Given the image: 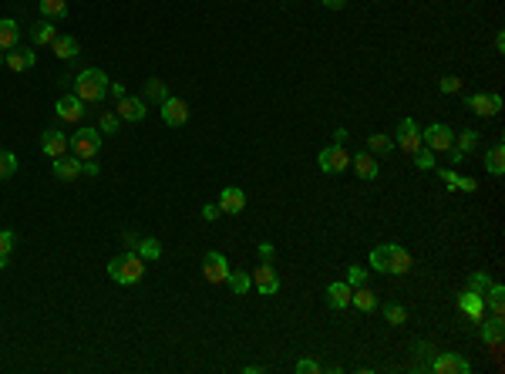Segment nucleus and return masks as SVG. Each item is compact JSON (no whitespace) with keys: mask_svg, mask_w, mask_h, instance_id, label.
I'll return each mask as SVG.
<instances>
[{"mask_svg":"<svg viewBox=\"0 0 505 374\" xmlns=\"http://www.w3.org/2000/svg\"><path fill=\"white\" fill-rule=\"evenodd\" d=\"M145 101L142 98H132V95H125V98H118L115 105V115L121 119V122H142L145 119Z\"/></svg>","mask_w":505,"mask_h":374,"instance_id":"nucleus-12","label":"nucleus"},{"mask_svg":"<svg viewBox=\"0 0 505 374\" xmlns=\"http://www.w3.org/2000/svg\"><path fill=\"white\" fill-rule=\"evenodd\" d=\"M38 7L47 21H61V17L68 14V0H40Z\"/></svg>","mask_w":505,"mask_h":374,"instance_id":"nucleus-32","label":"nucleus"},{"mask_svg":"<svg viewBox=\"0 0 505 374\" xmlns=\"http://www.w3.org/2000/svg\"><path fill=\"white\" fill-rule=\"evenodd\" d=\"M14 172H17V155L14 152H0V179H7Z\"/></svg>","mask_w":505,"mask_h":374,"instance_id":"nucleus-40","label":"nucleus"},{"mask_svg":"<svg viewBox=\"0 0 505 374\" xmlns=\"http://www.w3.org/2000/svg\"><path fill=\"white\" fill-rule=\"evenodd\" d=\"M408 155H415L418 149H421V128H418V122L415 119H401V125H397V138H394Z\"/></svg>","mask_w":505,"mask_h":374,"instance_id":"nucleus-8","label":"nucleus"},{"mask_svg":"<svg viewBox=\"0 0 505 374\" xmlns=\"http://www.w3.org/2000/svg\"><path fill=\"white\" fill-rule=\"evenodd\" d=\"M219 216H223L219 203H206V206H202V219H206V223H216Z\"/></svg>","mask_w":505,"mask_h":374,"instance_id":"nucleus-44","label":"nucleus"},{"mask_svg":"<svg viewBox=\"0 0 505 374\" xmlns=\"http://www.w3.org/2000/svg\"><path fill=\"white\" fill-rule=\"evenodd\" d=\"M371 270L391 273V243H381V247L371 249Z\"/></svg>","mask_w":505,"mask_h":374,"instance_id":"nucleus-27","label":"nucleus"},{"mask_svg":"<svg viewBox=\"0 0 505 374\" xmlns=\"http://www.w3.org/2000/svg\"><path fill=\"white\" fill-rule=\"evenodd\" d=\"M3 64L10 68V71H27V68H34L38 64V54L34 51H27V47H10V54H3Z\"/></svg>","mask_w":505,"mask_h":374,"instance_id":"nucleus-14","label":"nucleus"},{"mask_svg":"<svg viewBox=\"0 0 505 374\" xmlns=\"http://www.w3.org/2000/svg\"><path fill=\"white\" fill-rule=\"evenodd\" d=\"M350 303H354L357 310H367V314H371V310L378 307V297H374V290H367V284H364V287H354V290H350Z\"/></svg>","mask_w":505,"mask_h":374,"instance_id":"nucleus-25","label":"nucleus"},{"mask_svg":"<svg viewBox=\"0 0 505 374\" xmlns=\"http://www.w3.org/2000/svg\"><path fill=\"white\" fill-rule=\"evenodd\" d=\"M14 243H17V236H14L10 229H0V253H10Z\"/></svg>","mask_w":505,"mask_h":374,"instance_id":"nucleus-45","label":"nucleus"},{"mask_svg":"<svg viewBox=\"0 0 505 374\" xmlns=\"http://www.w3.org/2000/svg\"><path fill=\"white\" fill-rule=\"evenodd\" d=\"M438 88H441L445 95H458V91H462V78H455V75H445V78L438 82Z\"/></svg>","mask_w":505,"mask_h":374,"instance_id":"nucleus-42","label":"nucleus"},{"mask_svg":"<svg viewBox=\"0 0 505 374\" xmlns=\"http://www.w3.org/2000/svg\"><path fill=\"white\" fill-rule=\"evenodd\" d=\"M455 149H458V152H475V149H478V132H475V128H465V132H458V135H455Z\"/></svg>","mask_w":505,"mask_h":374,"instance_id":"nucleus-35","label":"nucleus"},{"mask_svg":"<svg viewBox=\"0 0 505 374\" xmlns=\"http://www.w3.org/2000/svg\"><path fill=\"white\" fill-rule=\"evenodd\" d=\"M54 175H58L61 182H75L81 175V159L78 155H61V159H54Z\"/></svg>","mask_w":505,"mask_h":374,"instance_id":"nucleus-19","label":"nucleus"},{"mask_svg":"<svg viewBox=\"0 0 505 374\" xmlns=\"http://www.w3.org/2000/svg\"><path fill=\"white\" fill-rule=\"evenodd\" d=\"M350 166H354V172H357L360 179H378V175H381V166H378V159H374L371 152H357V155L350 159Z\"/></svg>","mask_w":505,"mask_h":374,"instance_id":"nucleus-20","label":"nucleus"},{"mask_svg":"<svg viewBox=\"0 0 505 374\" xmlns=\"http://www.w3.org/2000/svg\"><path fill=\"white\" fill-rule=\"evenodd\" d=\"M0 64H3V54H0Z\"/></svg>","mask_w":505,"mask_h":374,"instance_id":"nucleus-53","label":"nucleus"},{"mask_svg":"<svg viewBox=\"0 0 505 374\" xmlns=\"http://www.w3.org/2000/svg\"><path fill=\"white\" fill-rule=\"evenodd\" d=\"M350 284H330L327 287V303L334 307V310H344V307H350Z\"/></svg>","mask_w":505,"mask_h":374,"instance_id":"nucleus-23","label":"nucleus"},{"mask_svg":"<svg viewBox=\"0 0 505 374\" xmlns=\"http://www.w3.org/2000/svg\"><path fill=\"white\" fill-rule=\"evenodd\" d=\"M202 273H206L209 284H226V277H230V260H226L223 253L209 249L206 260H202Z\"/></svg>","mask_w":505,"mask_h":374,"instance_id":"nucleus-7","label":"nucleus"},{"mask_svg":"<svg viewBox=\"0 0 505 374\" xmlns=\"http://www.w3.org/2000/svg\"><path fill=\"white\" fill-rule=\"evenodd\" d=\"M489 287H492V277H489V273H471V277H468V290H475V293L485 297Z\"/></svg>","mask_w":505,"mask_h":374,"instance_id":"nucleus-38","label":"nucleus"},{"mask_svg":"<svg viewBox=\"0 0 505 374\" xmlns=\"http://www.w3.org/2000/svg\"><path fill=\"white\" fill-rule=\"evenodd\" d=\"M384 321L394 324V327H401V324L408 321V310H404L401 303H394V300H391V303H384Z\"/></svg>","mask_w":505,"mask_h":374,"instance_id":"nucleus-37","label":"nucleus"},{"mask_svg":"<svg viewBox=\"0 0 505 374\" xmlns=\"http://www.w3.org/2000/svg\"><path fill=\"white\" fill-rule=\"evenodd\" d=\"M468 108L478 115V119H492V115H499L502 112V98L499 95H468Z\"/></svg>","mask_w":505,"mask_h":374,"instance_id":"nucleus-10","label":"nucleus"},{"mask_svg":"<svg viewBox=\"0 0 505 374\" xmlns=\"http://www.w3.org/2000/svg\"><path fill=\"white\" fill-rule=\"evenodd\" d=\"M226 287H230L236 297H243V293L253 287V277H249V273H243V270H230V277H226Z\"/></svg>","mask_w":505,"mask_h":374,"instance_id":"nucleus-31","label":"nucleus"},{"mask_svg":"<svg viewBox=\"0 0 505 374\" xmlns=\"http://www.w3.org/2000/svg\"><path fill=\"white\" fill-rule=\"evenodd\" d=\"M421 145H428L431 152H448L455 145V128H448V125H441V122L428 125L425 132H421Z\"/></svg>","mask_w":505,"mask_h":374,"instance_id":"nucleus-4","label":"nucleus"},{"mask_svg":"<svg viewBox=\"0 0 505 374\" xmlns=\"http://www.w3.org/2000/svg\"><path fill=\"white\" fill-rule=\"evenodd\" d=\"M135 253H138L145 263H152V260H158V256H162V243H158V240H152V236H149V240H138V243H135Z\"/></svg>","mask_w":505,"mask_h":374,"instance_id":"nucleus-33","label":"nucleus"},{"mask_svg":"<svg viewBox=\"0 0 505 374\" xmlns=\"http://www.w3.org/2000/svg\"><path fill=\"white\" fill-rule=\"evenodd\" d=\"M158 108H162V119H165V125H172V128H179V125L189 122V105H186L182 98H172V95H169Z\"/></svg>","mask_w":505,"mask_h":374,"instance_id":"nucleus-11","label":"nucleus"},{"mask_svg":"<svg viewBox=\"0 0 505 374\" xmlns=\"http://www.w3.org/2000/svg\"><path fill=\"white\" fill-rule=\"evenodd\" d=\"M415 166L418 169H434V152H431V149H428V145H421V149H418V152H415Z\"/></svg>","mask_w":505,"mask_h":374,"instance_id":"nucleus-41","label":"nucleus"},{"mask_svg":"<svg viewBox=\"0 0 505 374\" xmlns=\"http://www.w3.org/2000/svg\"><path fill=\"white\" fill-rule=\"evenodd\" d=\"M411 270V253L397 243H391V273H408Z\"/></svg>","mask_w":505,"mask_h":374,"instance_id":"nucleus-28","label":"nucleus"},{"mask_svg":"<svg viewBox=\"0 0 505 374\" xmlns=\"http://www.w3.org/2000/svg\"><path fill=\"white\" fill-rule=\"evenodd\" d=\"M347 284H350V287H364V284H367V270L350 266V270H347Z\"/></svg>","mask_w":505,"mask_h":374,"instance_id":"nucleus-43","label":"nucleus"},{"mask_svg":"<svg viewBox=\"0 0 505 374\" xmlns=\"http://www.w3.org/2000/svg\"><path fill=\"white\" fill-rule=\"evenodd\" d=\"M478 334H482V340H485L489 347H495V351H499V347H502V334H505L502 317H495V314H492V317L478 327Z\"/></svg>","mask_w":505,"mask_h":374,"instance_id":"nucleus-17","label":"nucleus"},{"mask_svg":"<svg viewBox=\"0 0 505 374\" xmlns=\"http://www.w3.org/2000/svg\"><path fill=\"white\" fill-rule=\"evenodd\" d=\"M81 105H84V101H81L78 95H64V98L54 101V112H58L61 122H81V112H84Z\"/></svg>","mask_w":505,"mask_h":374,"instance_id":"nucleus-15","label":"nucleus"},{"mask_svg":"<svg viewBox=\"0 0 505 374\" xmlns=\"http://www.w3.org/2000/svg\"><path fill=\"white\" fill-rule=\"evenodd\" d=\"M485 169H489L492 175H502L505 172V145L502 142H495V145L485 152Z\"/></svg>","mask_w":505,"mask_h":374,"instance_id":"nucleus-26","label":"nucleus"},{"mask_svg":"<svg viewBox=\"0 0 505 374\" xmlns=\"http://www.w3.org/2000/svg\"><path fill=\"white\" fill-rule=\"evenodd\" d=\"M40 149H44L47 159H61V155L68 152V135L58 132V128H47V132L40 135Z\"/></svg>","mask_w":505,"mask_h":374,"instance_id":"nucleus-13","label":"nucleus"},{"mask_svg":"<svg viewBox=\"0 0 505 374\" xmlns=\"http://www.w3.org/2000/svg\"><path fill=\"white\" fill-rule=\"evenodd\" d=\"M54 38H58V34H54V24H51L47 17H44L40 24H34V27H31V41L38 44V47H47V44L54 41Z\"/></svg>","mask_w":505,"mask_h":374,"instance_id":"nucleus-29","label":"nucleus"},{"mask_svg":"<svg viewBox=\"0 0 505 374\" xmlns=\"http://www.w3.org/2000/svg\"><path fill=\"white\" fill-rule=\"evenodd\" d=\"M108 277L121 284V287H128V284H138L142 277H145V260L138 256V253H121L115 256L112 263H108Z\"/></svg>","mask_w":505,"mask_h":374,"instance_id":"nucleus-1","label":"nucleus"},{"mask_svg":"<svg viewBox=\"0 0 505 374\" xmlns=\"http://www.w3.org/2000/svg\"><path fill=\"white\" fill-rule=\"evenodd\" d=\"M249 277H253V287L260 290V297H273V293L280 290V277H276V270H273L270 263H260Z\"/></svg>","mask_w":505,"mask_h":374,"instance_id":"nucleus-9","label":"nucleus"},{"mask_svg":"<svg viewBox=\"0 0 505 374\" xmlns=\"http://www.w3.org/2000/svg\"><path fill=\"white\" fill-rule=\"evenodd\" d=\"M317 166H320V172H344V169L350 166V155L344 152V145H323L320 149V155H317Z\"/></svg>","mask_w":505,"mask_h":374,"instance_id":"nucleus-5","label":"nucleus"},{"mask_svg":"<svg viewBox=\"0 0 505 374\" xmlns=\"http://www.w3.org/2000/svg\"><path fill=\"white\" fill-rule=\"evenodd\" d=\"M108 91L115 95V101H118V98H125V95H128V91H125V88H121V84H118V82H112V84H108Z\"/></svg>","mask_w":505,"mask_h":374,"instance_id":"nucleus-48","label":"nucleus"},{"mask_svg":"<svg viewBox=\"0 0 505 374\" xmlns=\"http://www.w3.org/2000/svg\"><path fill=\"white\" fill-rule=\"evenodd\" d=\"M145 98H149V101H156V105H162V101L169 98V88H165V82L149 78V82H145Z\"/></svg>","mask_w":505,"mask_h":374,"instance_id":"nucleus-36","label":"nucleus"},{"mask_svg":"<svg viewBox=\"0 0 505 374\" xmlns=\"http://www.w3.org/2000/svg\"><path fill=\"white\" fill-rule=\"evenodd\" d=\"M458 307L465 310L471 321H482V314H485V297L465 287V290H462V297H458Z\"/></svg>","mask_w":505,"mask_h":374,"instance_id":"nucleus-18","label":"nucleus"},{"mask_svg":"<svg viewBox=\"0 0 505 374\" xmlns=\"http://www.w3.org/2000/svg\"><path fill=\"white\" fill-rule=\"evenodd\" d=\"M438 175H441V182H445L448 189H458V192H475V189H478V182H475V179L458 175L455 169H438Z\"/></svg>","mask_w":505,"mask_h":374,"instance_id":"nucleus-21","label":"nucleus"},{"mask_svg":"<svg viewBox=\"0 0 505 374\" xmlns=\"http://www.w3.org/2000/svg\"><path fill=\"white\" fill-rule=\"evenodd\" d=\"M428 368H431L434 374H468V371H471V364H468L465 358H458V354H452V351L434 354Z\"/></svg>","mask_w":505,"mask_h":374,"instance_id":"nucleus-6","label":"nucleus"},{"mask_svg":"<svg viewBox=\"0 0 505 374\" xmlns=\"http://www.w3.org/2000/svg\"><path fill=\"white\" fill-rule=\"evenodd\" d=\"M391 149H394V138H391V135H381V132H378V135L367 138V152H371V155H388Z\"/></svg>","mask_w":505,"mask_h":374,"instance_id":"nucleus-34","label":"nucleus"},{"mask_svg":"<svg viewBox=\"0 0 505 374\" xmlns=\"http://www.w3.org/2000/svg\"><path fill=\"white\" fill-rule=\"evenodd\" d=\"M495 51H499V54H502V51H505V34H502V31L495 34Z\"/></svg>","mask_w":505,"mask_h":374,"instance_id":"nucleus-51","label":"nucleus"},{"mask_svg":"<svg viewBox=\"0 0 505 374\" xmlns=\"http://www.w3.org/2000/svg\"><path fill=\"white\" fill-rule=\"evenodd\" d=\"M320 3H323V7H330V10H341L347 0H320Z\"/></svg>","mask_w":505,"mask_h":374,"instance_id":"nucleus-50","label":"nucleus"},{"mask_svg":"<svg viewBox=\"0 0 505 374\" xmlns=\"http://www.w3.org/2000/svg\"><path fill=\"white\" fill-rule=\"evenodd\" d=\"M273 253H276V247H273V243H260V260H263V263H270Z\"/></svg>","mask_w":505,"mask_h":374,"instance_id":"nucleus-47","label":"nucleus"},{"mask_svg":"<svg viewBox=\"0 0 505 374\" xmlns=\"http://www.w3.org/2000/svg\"><path fill=\"white\" fill-rule=\"evenodd\" d=\"M219 209H223L226 216L243 212V209H246V192H243V189H236V186H226V189L219 192Z\"/></svg>","mask_w":505,"mask_h":374,"instance_id":"nucleus-16","label":"nucleus"},{"mask_svg":"<svg viewBox=\"0 0 505 374\" xmlns=\"http://www.w3.org/2000/svg\"><path fill=\"white\" fill-rule=\"evenodd\" d=\"M334 142L344 145V142H347V128H337V132H334Z\"/></svg>","mask_w":505,"mask_h":374,"instance_id":"nucleus-49","label":"nucleus"},{"mask_svg":"<svg viewBox=\"0 0 505 374\" xmlns=\"http://www.w3.org/2000/svg\"><path fill=\"white\" fill-rule=\"evenodd\" d=\"M68 149L78 155V159H95L101 152V132L98 128H78L71 138H68Z\"/></svg>","mask_w":505,"mask_h":374,"instance_id":"nucleus-3","label":"nucleus"},{"mask_svg":"<svg viewBox=\"0 0 505 374\" xmlns=\"http://www.w3.org/2000/svg\"><path fill=\"white\" fill-rule=\"evenodd\" d=\"M0 270H7V253H0Z\"/></svg>","mask_w":505,"mask_h":374,"instance_id":"nucleus-52","label":"nucleus"},{"mask_svg":"<svg viewBox=\"0 0 505 374\" xmlns=\"http://www.w3.org/2000/svg\"><path fill=\"white\" fill-rule=\"evenodd\" d=\"M297 371L300 374H320V364L310 361V358H300V361H297Z\"/></svg>","mask_w":505,"mask_h":374,"instance_id":"nucleus-46","label":"nucleus"},{"mask_svg":"<svg viewBox=\"0 0 505 374\" xmlns=\"http://www.w3.org/2000/svg\"><path fill=\"white\" fill-rule=\"evenodd\" d=\"M108 75L105 71H98V68H84L78 78H75V95H78L81 101H101L105 95H108Z\"/></svg>","mask_w":505,"mask_h":374,"instance_id":"nucleus-2","label":"nucleus"},{"mask_svg":"<svg viewBox=\"0 0 505 374\" xmlns=\"http://www.w3.org/2000/svg\"><path fill=\"white\" fill-rule=\"evenodd\" d=\"M118 125H121V119H118L115 112H105V115H101V122H98V132H101V135H115Z\"/></svg>","mask_w":505,"mask_h":374,"instance_id":"nucleus-39","label":"nucleus"},{"mask_svg":"<svg viewBox=\"0 0 505 374\" xmlns=\"http://www.w3.org/2000/svg\"><path fill=\"white\" fill-rule=\"evenodd\" d=\"M51 47H54V54H58L61 61H71V58L78 54V38H71V34H58V38L51 41Z\"/></svg>","mask_w":505,"mask_h":374,"instance_id":"nucleus-24","label":"nucleus"},{"mask_svg":"<svg viewBox=\"0 0 505 374\" xmlns=\"http://www.w3.org/2000/svg\"><path fill=\"white\" fill-rule=\"evenodd\" d=\"M21 44V27H17V21L14 17H3L0 21V51H10V47H17Z\"/></svg>","mask_w":505,"mask_h":374,"instance_id":"nucleus-22","label":"nucleus"},{"mask_svg":"<svg viewBox=\"0 0 505 374\" xmlns=\"http://www.w3.org/2000/svg\"><path fill=\"white\" fill-rule=\"evenodd\" d=\"M485 303L492 307V314H495V317H502V314H505V287H502V284H492V287L485 290Z\"/></svg>","mask_w":505,"mask_h":374,"instance_id":"nucleus-30","label":"nucleus"}]
</instances>
